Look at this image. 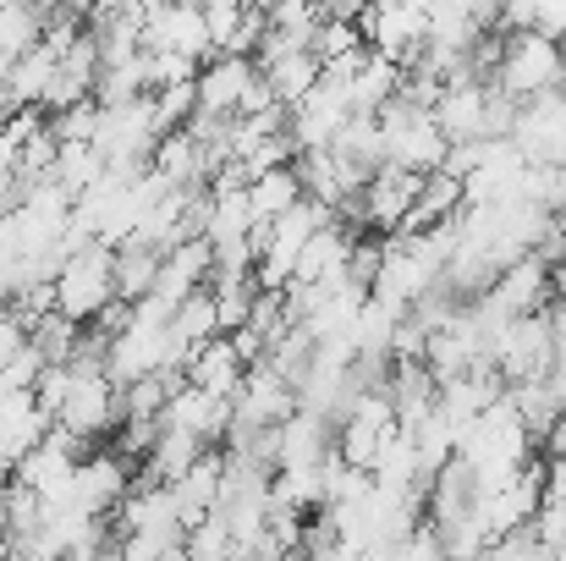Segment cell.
<instances>
[{"label":"cell","instance_id":"6da1fadb","mask_svg":"<svg viewBox=\"0 0 566 561\" xmlns=\"http://www.w3.org/2000/svg\"><path fill=\"white\" fill-rule=\"evenodd\" d=\"M111 264H116V248H105V242H88V248L66 253V264H61L55 281H50V292H55V314L72 320L77 331L94 325V320L116 303Z\"/></svg>","mask_w":566,"mask_h":561},{"label":"cell","instance_id":"7a4b0ae2","mask_svg":"<svg viewBox=\"0 0 566 561\" xmlns=\"http://www.w3.org/2000/svg\"><path fill=\"white\" fill-rule=\"evenodd\" d=\"M379 133H385V166H390V172H407V177H418V183L434 177V172H446L451 144L440 138V127H434L429 111H412V105L390 100V105L379 111Z\"/></svg>","mask_w":566,"mask_h":561},{"label":"cell","instance_id":"3957f363","mask_svg":"<svg viewBox=\"0 0 566 561\" xmlns=\"http://www.w3.org/2000/svg\"><path fill=\"white\" fill-rule=\"evenodd\" d=\"M566 83V55L562 44H545V39H534V33H512L506 44H501V72H495V94H506L512 105H528V100H539V94H551V89H562Z\"/></svg>","mask_w":566,"mask_h":561},{"label":"cell","instance_id":"277c9868","mask_svg":"<svg viewBox=\"0 0 566 561\" xmlns=\"http://www.w3.org/2000/svg\"><path fill=\"white\" fill-rule=\"evenodd\" d=\"M122 424V385H111L105 370H72L66 380V402L55 413V429L77 446L88 440H111Z\"/></svg>","mask_w":566,"mask_h":561},{"label":"cell","instance_id":"5b68a950","mask_svg":"<svg viewBox=\"0 0 566 561\" xmlns=\"http://www.w3.org/2000/svg\"><path fill=\"white\" fill-rule=\"evenodd\" d=\"M551 359H556V342H551V325L545 314H523V320H506L495 331V347H490V364L501 374V385H534L551 374Z\"/></svg>","mask_w":566,"mask_h":561},{"label":"cell","instance_id":"8992f818","mask_svg":"<svg viewBox=\"0 0 566 561\" xmlns=\"http://www.w3.org/2000/svg\"><path fill=\"white\" fill-rule=\"evenodd\" d=\"M523 166H556L566 172V89H551L528 105H517V122H512V138H506Z\"/></svg>","mask_w":566,"mask_h":561},{"label":"cell","instance_id":"52a82bcc","mask_svg":"<svg viewBox=\"0 0 566 561\" xmlns=\"http://www.w3.org/2000/svg\"><path fill=\"white\" fill-rule=\"evenodd\" d=\"M423 28H429V6H364L358 11L364 50L396 61V66L423 55Z\"/></svg>","mask_w":566,"mask_h":561},{"label":"cell","instance_id":"ba28073f","mask_svg":"<svg viewBox=\"0 0 566 561\" xmlns=\"http://www.w3.org/2000/svg\"><path fill=\"white\" fill-rule=\"evenodd\" d=\"M127 490H133V463H122L116 451H88L83 463H77V474H72V512H83V518H94V523H111V512L127 501Z\"/></svg>","mask_w":566,"mask_h":561},{"label":"cell","instance_id":"9c48e42d","mask_svg":"<svg viewBox=\"0 0 566 561\" xmlns=\"http://www.w3.org/2000/svg\"><path fill=\"white\" fill-rule=\"evenodd\" d=\"M253 83H259V66L248 55H214V61H203L198 77H192L198 116L203 122H237V111L253 94Z\"/></svg>","mask_w":566,"mask_h":561},{"label":"cell","instance_id":"30bf717a","mask_svg":"<svg viewBox=\"0 0 566 561\" xmlns=\"http://www.w3.org/2000/svg\"><path fill=\"white\" fill-rule=\"evenodd\" d=\"M297 418V391L275 370L253 364L242 374V391L231 396V429H281Z\"/></svg>","mask_w":566,"mask_h":561},{"label":"cell","instance_id":"8fae6325","mask_svg":"<svg viewBox=\"0 0 566 561\" xmlns=\"http://www.w3.org/2000/svg\"><path fill=\"white\" fill-rule=\"evenodd\" d=\"M144 50L182 55V61H192V66L214 61L209 33H203V11H198V6H144Z\"/></svg>","mask_w":566,"mask_h":561},{"label":"cell","instance_id":"7c38bea8","mask_svg":"<svg viewBox=\"0 0 566 561\" xmlns=\"http://www.w3.org/2000/svg\"><path fill=\"white\" fill-rule=\"evenodd\" d=\"M209 276H214V253H209V242L203 237H192V242H177L171 253H160V276H155V303L160 309H182L192 292H203L209 287Z\"/></svg>","mask_w":566,"mask_h":561},{"label":"cell","instance_id":"4fadbf2b","mask_svg":"<svg viewBox=\"0 0 566 561\" xmlns=\"http://www.w3.org/2000/svg\"><path fill=\"white\" fill-rule=\"evenodd\" d=\"M484 111H490V89L479 83H446L440 100H434V127L451 149H468V144H484Z\"/></svg>","mask_w":566,"mask_h":561},{"label":"cell","instance_id":"5bb4252c","mask_svg":"<svg viewBox=\"0 0 566 561\" xmlns=\"http://www.w3.org/2000/svg\"><path fill=\"white\" fill-rule=\"evenodd\" d=\"M358 204H364V231H375V237L379 231H385V237H396V231H401V220H407V215H412V204H418V177L379 166L375 177L364 183Z\"/></svg>","mask_w":566,"mask_h":561},{"label":"cell","instance_id":"9a60e30c","mask_svg":"<svg viewBox=\"0 0 566 561\" xmlns=\"http://www.w3.org/2000/svg\"><path fill=\"white\" fill-rule=\"evenodd\" d=\"M242 353L231 347V336H214V342H203V347H192L188 359H182V380H188L192 391H203V396H214V402H231L237 391H242Z\"/></svg>","mask_w":566,"mask_h":561},{"label":"cell","instance_id":"2e32d148","mask_svg":"<svg viewBox=\"0 0 566 561\" xmlns=\"http://www.w3.org/2000/svg\"><path fill=\"white\" fill-rule=\"evenodd\" d=\"M220 474H226V457H220V446H209V451L192 463L177 485H166V490H171V507H177L182 534H188V529H198L203 518H214V501H220Z\"/></svg>","mask_w":566,"mask_h":561},{"label":"cell","instance_id":"e0dca14e","mask_svg":"<svg viewBox=\"0 0 566 561\" xmlns=\"http://www.w3.org/2000/svg\"><path fill=\"white\" fill-rule=\"evenodd\" d=\"M353 242H358V231H347L342 220H331V226H319V231L308 237V248L297 253V270H292V287H319V281H331V276H342V270H347V253H353Z\"/></svg>","mask_w":566,"mask_h":561},{"label":"cell","instance_id":"ac0fdd59","mask_svg":"<svg viewBox=\"0 0 566 561\" xmlns=\"http://www.w3.org/2000/svg\"><path fill=\"white\" fill-rule=\"evenodd\" d=\"M319 72H325V66H319L308 50H292V55H275V61L259 66V77H264V89H270V100H275L281 111H297V105L314 94Z\"/></svg>","mask_w":566,"mask_h":561},{"label":"cell","instance_id":"d6986e66","mask_svg":"<svg viewBox=\"0 0 566 561\" xmlns=\"http://www.w3.org/2000/svg\"><path fill=\"white\" fill-rule=\"evenodd\" d=\"M155 276H160V253L155 248H144V242H122L116 248V264H111V287H116V303H144V298H155Z\"/></svg>","mask_w":566,"mask_h":561},{"label":"cell","instance_id":"ffe728a7","mask_svg":"<svg viewBox=\"0 0 566 561\" xmlns=\"http://www.w3.org/2000/svg\"><path fill=\"white\" fill-rule=\"evenodd\" d=\"M347 89H353V116H379L401 89V66L385 61V55H364V66L353 72Z\"/></svg>","mask_w":566,"mask_h":561},{"label":"cell","instance_id":"44dd1931","mask_svg":"<svg viewBox=\"0 0 566 561\" xmlns=\"http://www.w3.org/2000/svg\"><path fill=\"white\" fill-rule=\"evenodd\" d=\"M297 204H303V183H297V172H292V166L264 172V177H253V183H248L253 226H270V220H281V215H286V209H297Z\"/></svg>","mask_w":566,"mask_h":561},{"label":"cell","instance_id":"7402d4cb","mask_svg":"<svg viewBox=\"0 0 566 561\" xmlns=\"http://www.w3.org/2000/svg\"><path fill=\"white\" fill-rule=\"evenodd\" d=\"M220 336V314H214V298H209V287L203 292H192L188 303L171 314V342L182 347V359H188L192 347H203V342H214Z\"/></svg>","mask_w":566,"mask_h":561},{"label":"cell","instance_id":"603a6c76","mask_svg":"<svg viewBox=\"0 0 566 561\" xmlns=\"http://www.w3.org/2000/svg\"><path fill=\"white\" fill-rule=\"evenodd\" d=\"M203 11V33H209V50L214 55H231V44H237V33H242V17H248V6H231V0H209V6H198Z\"/></svg>","mask_w":566,"mask_h":561},{"label":"cell","instance_id":"cb8c5ba5","mask_svg":"<svg viewBox=\"0 0 566 561\" xmlns=\"http://www.w3.org/2000/svg\"><path fill=\"white\" fill-rule=\"evenodd\" d=\"M182 557L188 561H231L237 557V546H231V534H226L220 518H203L198 529L182 534Z\"/></svg>","mask_w":566,"mask_h":561},{"label":"cell","instance_id":"d4e9b609","mask_svg":"<svg viewBox=\"0 0 566 561\" xmlns=\"http://www.w3.org/2000/svg\"><path fill=\"white\" fill-rule=\"evenodd\" d=\"M390 561H451L446 557V546H440V534L418 518V529L407 534V540H396V557Z\"/></svg>","mask_w":566,"mask_h":561},{"label":"cell","instance_id":"484cf974","mask_svg":"<svg viewBox=\"0 0 566 561\" xmlns=\"http://www.w3.org/2000/svg\"><path fill=\"white\" fill-rule=\"evenodd\" d=\"M22 353H28V325L6 309V314H0V370H6L11 359H22Z\"/></svg>","mask_w":566,"mask_h":561},{"label":"cell","instance_id":"4316f807","mask_svg":"<svg viewBox=\"0 0 566 561\" xmlns=\"http://www.w3.org/2000/svg\"><path fill=\"white\" fill-rule=\"evenodd\" d=\"M303 561H358V551H353V546H342V540H336V546H331V551H314V557H303Z\"/></svg>","mask_w":566,"mask_h":561},{"label":"cell","instance_id":"83f0119b","mask_svg":"<svg viewBox=\"0 0 566 561\" xmlns=\"http://www.w3.org/2000/svg\"><path fill=\"white\" fill-rule=\"evenodd\" d=\"M562 55H566V44H562Z\"/></svg>","mask_w":566,"mask_h":561},{"label":"cell","instance_id":"f1b7e54d","mask_svg":"<svg viewBox=\"0 0 566 561\" xmlns=\"http://www.w3.org/2000/svg\"><path fill=\"white\" fill-rule=\"evenodd\" d=\"M11 561H17V557H11Z\"/></svg>","mask_w":566,"mask_h":561}]
</instances>
